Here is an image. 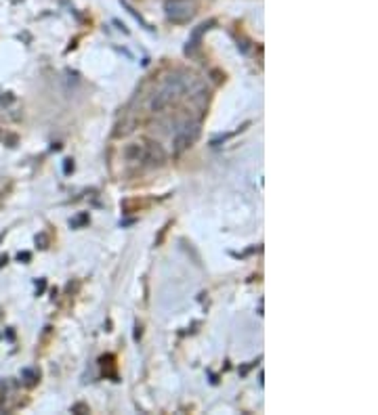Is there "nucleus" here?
<instances>
[{
  "instance_id": "nucleus-7",
  "label": "nucleus",
  "mask_w": 378,
  "mask_h": 415,
  "mask_svg": "<svg viewBox=\"0 0 378 415\" xmlns=\"http://www.w3.org/2000/svg\"><path fill=\"white\" fill-rule=\"evenodd\" d=\"M2 265H6V256H0V267H2Z\"/></svg>"
},
{
  "instance_id": "nucleus-8",
  "label": "nucleus",
  "mask_w": 378,
  "mask_h": 415,
  "mask_svg": "<svg viewBox=\"0 0 378 415\" xmlns=\"http://www.w3.org/2000/svg\"><path fill=\"white\" fill-rule=\"evenodd\" d=\"M2 401H4V390L0 388V403H2Z\"/></svg>"
},
{
  "instance_id": "nucleus-1",
  "label": "nucleus",
  "mask_w": 378,
  "mask_h": 415,
  "mask_svg": "<svg viewBox=\"0 0 378 415\" xmlns=\"http://www.w3.org/2000/svg\"><path fill=\"white\" fill-rule=\"evenodd\" d=\"M185 91H188V78H168L160 87V91L153 94L149 105H151L153 111H160V109L173 105L181 94H185Z\"/></svg>"
},
{
  "instance_id": "nucleus-4",
  "label": "nucleus",
  "mask_w": 378,
  "mask_h": 415,
  "mask_svg": "<svg viewBox=\"0 0 378 415\" xmlns=\"http://www.w3.org/2000/svg\"><path fill=\"white\" fill-rule=\"evenodd\" d=\"M164 160H166V153H164V149L158 143H147L145 145V162L162 164Z\"/></svg>"
},
{
  "instance_id": "nucleus-2",
  "label": "nucleus",
  "mask_w": 378,
  "mask_h": 415,
  "mask_svg": "<svg viewBox=\"0 0 378 415\" xmlns=\"http://www.w3.org/2000/svg\"><path fill=\"white\" fill-rule=\"evenodd\" d=\"M198 13V4L193 0H166L164 15L173 23H189Z\"/></svg>"
},
{
  "instance_id": "nucleus-6",
  "label": "nucleus",
  "mask_w": 378,
  "mask_h": 415,
  "mask_svg": "<svg viewBox=\"0 0 378 415\" xmlns=\"http://www.w3.org/2000/svg\"><path fill=\"white\" fill-rule=\"evenodd\" d=\"M19 260H30V254H28V252H23V254H19Z\"/></svg>"
},
{
  "instance_id": "nucleus-3",
  "label": "nucleus",
  "mask_w": 378,
  "mask_h": 415,
  "mask_svg": "<svg viewBox=\"0 0 378 415\" xmlns=\"http://www.w3.org/2000/svg\"><path fill=\"white\" fill-rule=\"evenodd\" d=\"M200 135V126L198 124H185L183 128H179L177 137H175V153H181L183 149H188L189 145Z\"/></svg>"
},
{
  "instance_id": "nucleus-5",
  "label": "nucleus",
  "mask_w": 378,
  "mask_h": 415,
  "mask_svg": "<svg viewBox=\"0 0 378 415\" xmlns=\"http://www.w3.org/2000/svg\"><path fill=\"white\" fill-rule=\"evenodd\" d=\"M65 175H70V170H74V164H72V160H65Z\"/></svg>"
}]
</instances>
